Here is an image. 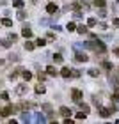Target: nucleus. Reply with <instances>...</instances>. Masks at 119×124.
<instances>
[{"label":"nucleus","instance_id":"nucleus-1","mask_svg":"<svg viewBox=\"0 0 119 124\" xmlns=\"http://www.w3.org/2000/svg\"><path fill=\"white\" fill-rule=\"evenodd\" d=\"M89 48H91V50H94V52H100V53H105V52H107V46L100 41V39H98V41H96V39L89 41Z\"/></svg>","mask_w":119,"mask_h":124},{"label":"nucleus","instance_id":"nucleus-2","mask_svg":"<svg viewBox=\"0 0 119 124\" xmlns=\"http://www.w3.org/2000/svg\"><path fill=\"white\" fill-rule=\"evenodd\" d=\"M71 98H73V101L80 103V101H82V98H84V92L80 91V89H71Z\"/></svg>","mask_w":119,"mask_h":124},{"label":"nucleus","instance_id":"nucleus-3","mask_svg":"<svg viewBox=\"0 0 119 124\" xmlns=\"http://www.w3.org/2000/svg\"><path fill=\"white\" fill-rule=\"evenodd\" d=\"M21 122H34L32 112H23V114H21Z\"/></svg>","mask_w":119,"mask_h":124},{"label":"nucleus","instance_id":"nucleus-4","mask_svg":"<svg viewBox=\"0 0 119 124\" xmlns=\"http://www.w3.org/2000/svg\"><path fill=\"white\" fill-rule=\"evenodd\" d=\"M13 112H14V106H13V105H9V106H5V108L0 110V115H2V117H7V115L13 114Z\"/></svg>","mask_w":119,"mask_h":124},{"label":"nucleus","instance_id":"nucleus-5","mask_svg":"<svg viewBox=\"0 0 119 124\" xmlns=\"http://www.w3.org/2000/svg\"><path fill=\"white\" fill-rule=\"evenodd\" d=\"M75 60H78V62H87L89 57H87L84 52H76V53H75Z\"/></svg>","mask_w":119,"mask_h":124},{"label":"nucleus","instance_id":"nucleus-6","mask_svg":"<svg viewBox=\"0 0 119 124\" xmlns=\"http://www.w3.org/2000/svg\"><path fill=\"white\" fill-rule=\"evenodd\" d=\"M48 117H44L41 112H36V115H34V122H46Z\"/></svg>","mask_w":119,"mask_h":124},{"label":"nucleus","instance_id":"nucleus-7","mask_svg":"<svg viewBox=\"0 0 119 124\" xmlns=\"http://www.w3.org/2000/svg\"><path fill=\"white\" fill-rule=\"evenodd\" d=\"M57 11H59V7H57V5H55L53 2L46 5V13H48V14H55V13H57Z\"/></svg>","mask_w":119,"mask_h":124},{"label":"nucleus","instance_id":"nucleus-8","mask_svg":"<svg viewBox=\"0 0 119 124\" xmlns=\"http://www.w3.org/2000/svg\"><path fill=\"white\" fill-rule=\"evenodd\" d=\"M16 94H18V96H23V94H27V83H21V85H18V87H16Z\"/></svg>","mask_w":119,"mask_h":124},{"label":"nucleus","instance_id":"nucleus-9","mask_svg":"<svg viewBox=\"0 0 119 124\" xmlns=\"http://www.w3.org/2000/svg\"><path fill=\"white\" fill-rule=\"evenodd\" d=\"M60 76H62V78H69V76H73V71L69 69V67H62Z\"/></svg>","mask_w":119,"mask_h":124},{"label":"nucleus","instance_id":"nucleus-10","mask_svg":"<svg viewBox=\"0 0 119 124\" xmlns=\"http://www.w3.org/2000/svg\"><path fill=\"white\" fill-rule=\"evenodd\" d=\"M21 36L23 37H32V30L29 29V25H25L23 29H21Z\"/></svg>","mask_w":119,"mask_h":124},{"label":"nucleus","instance_id":"nucleus-11","mask_svg":"<svg viewBox=\"0 0 119 124\" xmlns=\"http://www.w3.org/2000/svg\"><path fill=\"white\" fill-rule=\"evenodd\" d=\"M43 110H46V114H48V121H52V105H48V103H44L41 106Z\"/></svg>","mask_w":119,"mask_h":124},{"label":"nucleus","instance_id":"nucleus-12","mask_svg":"<svg viewBox=\"0 0 119 124\" xmlns=\"http://www.w3.org/2000/svg\"><path fill=\"white\" fill-rule=\"evenodd\" d=\"M59 112H60V114L64 115V117H71V110L68 108V106H60V110H59Z\"/></svg>","mask_w":119,"mask_h":124},{"label":"nucleus","instance_id":"nucleus-13","mask_svg":"<svg viewBox=\"0 0 119 124\" xmlns=\"http://www.w3.org/2000/svg\"><path fill=\"white\" fill-rule=\"evenodd\" d=\"M52 59H53V62H55V64H62V62H64V59H62V55H60V53H55V55H52Z\"/></svg>","mask_w":119,"mask_h":124},{"label":"nucleus","instance_id":"nucleus-14","mask_svg":"<svg viewBox=\"0 0 119 124\" xmlns=\"http://www.w3.org/2000/svg\"><path fill=\"white\" fill-rule=\"evenodd\" d=\"M46 73H48L50 76H57V75H59V73H57V69H55L53 66H48V67H46Z\"/></svg>","mask_w":119,"mask_h":124},{"label":"nucleus","instance_id":"nucleus-15","mask_svg":"<svg viewBox=\"0 0 119 124\" xmlns=\"http://www.w3.org/2000/svg\"><path fill=\"white\" fill-rule=\"evenodd\" d=\"M110 114H112L110 108H100V115H101V117H109Z\"/></svg>","mask_w":119,"mask_h":124},{"label":"nucleus","instance_id":"nucleus-16","mask_svg":"<svg viewBox=\"0 0 119 124\" xmlns=\"http://www.w3.org/2000/svg\"><path fill=\"white\" fill-rule=\"evenodd\" d=\"M13 43H14V41H11L9 37H5V39H2V43H0V44H2L4 48H9V46H11V44H13Z\"/></svg>","mask_w":119,"mask_h":124},{"label":"nucleus","instance_id":"nucleus-17","mask_svg":"<svg viewBox=\"0 0 119 124\" xmlns=\"http://www.w3.org/2000/svg\"><path fill=\"white\" fill-rule=\"evenodd\" d=\"M44 91H46V89H44L43 83H37L36 85V94H44Z\"/></svg>","mask_w":119,"mask_h":124},{"label":"nucleus","instance_id":"nucleus-18","mask_svg":"<svg viewBox=\"0 0 119 124\" xmlns=\"http://www.w3.org/2000/svg\"><path fill=\"white\" fill-rule=\"evenodd\" d=\"M21 76H23L25 82H29L30 78H32V73H30V71H21Z\"/></svg>","mask_w":119,"mask_h":124},{"label":"nucleus","instance_id":"nucleus-19","mask_svg":"<svg viewBox=\"0 0 119 124\" xmlns=\"http://www.w3.org/2000/svg\"><path fill=\"white\" fill-rule=\"evenodd\" d=\"M0 23H2L4 27H13V21H11L9 18H2V20H0Z\"/></svg>","mask_w":119,"mask_h":124},{"label":"nucleus","instance_id":"nucleus-20","mask_svg":"<svg viewBox=\"0 0 119 124\" xmlns=\"http://www.w3.org/2000/svg\"><path fill=\"white\" fill-rule=\"evenodd\" d=\"M34 48H36V44H34V43H30V41L25 43V50H27V52H32Z\"/></svg>","mask_w":119,"mask_h":124},{"label":"nucleus","instance_id":"nucleus-21","mask_svg":"<svg viewBox=\"0 0 119 124\" xmlns=\"http://www.w3.org/2000/svg\"><path fill=\"white\" fill-rule=\"evenodd\" d=\"M66 29H68V30H69V32H75V30H76V25H75V23H73V21H69V23H68V25H66Z\"/></svg>","mask_w":119,"mask_h":124},{"label":"nucleus","instance_id":"nucleus-22","mask_svg":"<svg viewBox=\"0 0 119 124\" xmlns=\"http://www.w3.org/2000/svg\"><path fill=\"white\" fill-rule=\"evenodd\" d=\"M23 0H14V2H13V5H14V7H18V9H21V7H23Z\"/></svg>","mask_w":119,"mask_h":124},{"label":"nucleus","instance_id":"nucleus-23","mask_svg":"<svg viewBox=\"0 0 119 124\" xmlns=\"http://www.w3.org/2000/svg\"><path fill=\"white\" fill-rule=\"evenodd\" d=\"M25 16H27V13H25V11H18V14H16V18L23 21V20H25Z\"/></svg>","mask_w":119,"mask_h":124},{"label":"nucleus","instance_id":"nucleus-24","mask_svg":"<svg viewBox=\"0 0 119 124\" xmlns=\"http://www.w3.org/2000/svg\"><path fill=\"white\" fill-rule=\"evenodd\" d=\"M20 73H21V69H16V71H13V73L9 75V78H11V80H14V78H18V75H20Z\"/></svg>","mask_w":119,"mask_h":124},{"label":"nucleus","instance_id":"nucleus-25","mask_svg":"<svg viewBox=\"0 0 119 124\" xmlns=\"http://www.w3.org/2000/svg\"><path fill=\"white\" fill-rule=\"evenodd\" d=\"M76 32H78V34H85V32H87V27H85V25L76 27Z\"/></svg>","mask_w":119,"mask_h":124},{"label":"nucleus","instance_id":"nucleus-26","mask_svg":"<svg viewBox=\"0 0 119 124\" xmlns=\"http://www.w3.org/2000/svg\"><path fill=\"white\" fill-rule=\"evenodd\" d=\"M9 60H11V62H18V60H20L18 53H11V55H9Z\"/></svg>","mask_w":119,"mask_h":124},{"label":"nucleus","instance_id":"nucleus-27","mask_svg":"<svg viewBox=\"0 0 119 124\" xmlns=\"http://www.w3.org/2000/svg\"><path fill=\"white\" fill-rule=\"evenodd\" d=\"M96 23H98V20H96V18H89V20H87V25H89V27H94Z\"/></svg>","mask_w":119,"mask_h":124},{"label":"nucleus","instance_id":"nucleus-28","mask_svg":"<svg viewBox=\"0 0 119 124\" xmlns=\"http://www.w3.org/2000/svg\"><path fill=\"white\" fill-rule=\"evenodd\" d=\"M44 44H46V41H44V39H36V46H44Z\"/></svg>","mask_w":119,"mask_h":124},{"label":"nucleus","instance_id":"nucleus-29","mask_svg":"<svg viewBox=\"0 0 119 124\" xmlns=\"http://www.w3.org/2000/svg\"><path fill=\"white\" fill-rule=\"evenodd\" d=\"M98 16H100V18H105V16H107V11H105V7H101V9L98 11Z\"/></svg>","mask_w":119,"mask_h":124},{"label":"nucleus","instance_id":"nucleus-30","mask_svg":"<svg viewBox=\"0 0 119 124\" xmlns=\"http://www.w3.org/2000/svg\"><path fill=\"white\" fill-rule=\"evenodd\" d=\"M89 75L96 78V76H98V75H100V69H89Z\"/></svg>","mask_w":119,"mask_h":124},{"label":"nucleus","instance_id":"nucleus-31","mask_svg":"<svg viewBox=\"0 0 119 124\" xmlns=\"http://www.w3.org/2000/svg\"><path fill=\"white\" fill-rule=\"evenodd\" d=\"M101 66H103L105 69H114V67H112V64H110V62H103V64H101Z\"/></svg>","mask_w":119,"mask_h":124},{"label":"nucleus","instance_id":"nucleus-32","mask_svg":"<svg viewBox=\"0 0 119 124\" xmlns=\"http://www.w3.org/2000/svg\"><path fill=\"white\" fill-rule=\"evenodd\" d=\"M0 99L7 101V99H9V94H7V92H2V94H0Z\"/></svg>","mask_w":119,"mask_h":124},{"label":"nucleus","instance_id":"nucleus-33","mask_svg":"<svg viewBox=\"0 0 119 124\" xmlns=\"http://www.w3.org/2000/svg\"><path fill=\"white\" fill-rule=\"evenodd\" d=\"M96 5L98 7H105V0H96Z\"/></svg>","mask_w":119,"mask_h":124},{"label":"nucleus","instance_id":"nucleus-34","mask_svg":"<svg viewBox=\"0 0 119 124\" xmlns=\"http://www.w3.org/2000/svg\"><path fill=\"white\" fill-rule=\"evenodd\" d=\"M80 108H82L84 112H85V114H87V112H89V106H87V105H84V103H80Z\"/></svg>","mask_w":119,"mask_h":124},{"label":"nucleus","instance_id":"nucleus-35","mask_svg":"<svg viewBox=\"0 0 119 124\" xmlns=\"http://www.w3.org/2000/svg\"><path fill=\"white\" fill-rule=\"evenodd\" d=\"M9 39H11V41H16V39H18V36H16V34H9Z\"/></svg>","mask_w":119,"mask_h":124},{"label":"nucleus","instance_id":"nucleus-36","mask_svg":"<svg viewBox=\"0 0 119 124\" xmlns=\"http://www.w3.org/2000/svg\"><path fill=\"white\" fill-rule=\"evenodd\" d=\"M112 25H116V27H119V18H114V20H112Z\"/></svg>","mask_w":119,"mask_h":124},{"label":"nucleus","instance_id":"nucleus-37","mask_svg":"<svg viewBox=\"0 0 119 124\" xmlns=\"http://www.w3.org/2000/svg\"><path fill=\"white\" fill-rule=\"evenodd\" d=\"M37 78H39V82H43V80H44V78H46V76H44L43 73H39V75H37Z\"/></svg>","mask_w":119,"mask_h":124},{"label":"nucleus","instance_id":"nucleus-38","mask_svg":"<svg viewBox=\"0 0 119 124\" xmlns=\"http://www.w3.org/2000/svg\"><path fill=\"white\" fill-rule=\"evenodd\" d=\"M39 23H41V25H48V20L43 18V20H39Z\"/></svg>","mask_w":119,"mask_h":124},{"label":"nucleus","instance_id":"nucleus-39","mask_svg":"<svg viewBox=\"0 0 119 124\" xmlns=\"http://www.w3.org/2000/svg\"><path fill=\"white\" fill-rule=\"evenodd\" d=\"M116 55H117V57H119V48H117V50H116Z\"/></svg>","mask_w":119,"mask_h":124},{"label":"nucleus","instance_id":"nucleus-40","mask_svg":"<svg viewBox=\"0 0 119 124\" xmlns=\"http://www.w3.org/2000/svg\"><path fill=\"white\" fill-rule=\"evenodd\" d=\"M0 66H4V60H2V59H0Z\"/></svg>","mask_w":119,"mask_h":124}]
</instances>
